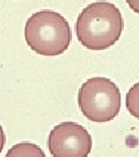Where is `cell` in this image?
Masks as SVG:
<instances>
[{
    "mask_svg": "<svg viewBox=\"0 0 139 157\" xmlns=\"http://www.w3.org/2000/svg\"><path fill=\"white\" fill-rule=\"evenodd\" d=\"M124 22L121 11L108 1H95L86 6L77 19L79 42L89 50H104L119 40Z\"/></svg>",
    "mask_w": 139,
    "mask_h": 157,
    "instance_id": "obj_1",
    "label": "cell"
},
{
    "mask_svg": "<svg viewBox=\"0 0 139 157\" xmlns=\"http://www.w3.org/2000/svg\"><path fill=\"white\" fill-rule=\"evenodd\" d=\"M24 39L29 48L43 56H58L71 43L72 32L67 20L55 11L34 13L26 22Z\"/></svg>",
    "mask_w": 139,
    "mask_h": 157,
    "instance_id": "obj_2",
    "label": "cell"
},
{
    "mask_svg": "<svg viewBox=\"0 0 139 157\" xmlns=\"http://www.w3.org/2000/svg\"><path fill=\"white\" fill-rule=\"evenodd\" d=\"M121 91L111 79H87L78 92V104L82 114L94 122H108L121 111Z\"/></svg>",
    "mask_w": 139,
    "mask_h": 157,
    "instance_id": "obj_3",
    "label": "cell"
},
{
    "mask_svg": "<svg viewBox=\"0 0 139 157\" xmlns=\"http://www.w3.org/2000/svg\"><path fill=\"white\" fill-rule=\"evenodd\" d=\"M48 147L52 157H88L93 141L83 126L67 121L51 129Z\"/></svg>",
    "mask_w": 139,
    "mask_h": 157,
    "instance_id": "obj_4",
    "label": "cell"
},
{
    "mask_svg": "<svg viewBox=\"0 0 139 157\" xmlns=\"http://www.w3.org/2000/svg\"><path fill=\"white\" fill-rule=\"evenodd\" d=\"M5 157H46L42 148L31 142H21L14 144Z\"/></svg>",
    "mask_w": 139,
    "mask_h": 157,
    "instance_id": "obj_5",
    "label": "cell"
},
{
    "mask_svg": "<svg viewBox=\"0 0 139 157\" xmlns=\"http://www.w3.org/2000/svg\"><path fill=\"white\" fill-rule=\"evenodd\" d=\"M126 108L130 114L134 118L139 119V83H136L130 87L126 93Z\"/></svg>",
    "mask_w": 139,
    "mask_h": 157,
    "instance_id": "obj_6",
    "label": "cell"
},
{
    "mask_svg": "<svg viewBox=\"0 0 139 157\" xmlns=\"http://www.w3.org/2000/svg\"><path fill=\"white\" fill-rule=\"evenodd\" d=\"M126 2L132 11L139 14V0H126Z\"/></svg>",
    "mask_w": 139,
    "mask_h": 157,
    "instance_id": "obj_7",
    "label": "cell"
},
{
    "mask_svg": "<svg viewBox=\"0 0 139 157\" xmlns=\"http://www.w3.org/2000/svg\"><path fill=\"white\" fill-rule=\"evenodd\" d=\"M5 142H6L5 133H4V129H2V127L0 126V152L2 151V149H4V146H5Z\"/></svg>",
    "mask_w": 139,
    "mask_h": 157,
    "instance_id": "obj_8",
    "label": "cell"
}]
</instances>
